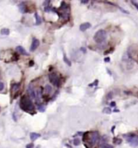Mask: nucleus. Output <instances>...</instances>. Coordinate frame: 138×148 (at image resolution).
Instances as JSON below:
<instances>
[{
  "mask_svg": "<svg viewBox=\"0 0 138 148\" xmlns=\"http://www.w3.org/2000/svg\"><path fill=\"white\" fill-rule=\"evenodd\" d=\"M20 107L23 111L28 113H35V107L33 105L32 100L28 96H22L20 101Z\"/></svg>",
  "mask_w": 138,
  "mask_h": 148,
  "instance_id": "obj_1",
  "label": "nucleus"
},
{
  "mask_svg": "<svg viewBox=\"0 0 138 148\" xmlns=\"http://www.w3.org/2000/svg\"><path fill=\"white\" fill-rule=\"evenodd\" d=\"M107 38V33L104 30H100L94 34L93 39L97 43H102Z\"/></svg>",
  "mask_w": 138,
  "mask_h": 148,
  "instance_id": "obj_2",
  "label": "nucleus"
},
{
  "mask_svg": "<svg viewBox=\"0 0 138 148\" xmlns=\"http://www.w3.org/2000/svg\"><path fill=\"white\" fill-rule=\"evenodd\" d=\"M89 138L88 141H89V144L93 147V146L95 145L97 142L99 140V134L98 132H93L90 133H85V135L84 136V138Z\"/></svg>",
  "mask_w": 138,
  "mask_h": 148,
  "instance_id": "obj_3",
  "label": "nucleus"
},
{
  "mask_svg": "<svg viewBox=\"0 0 138 148\" xmlns=\"http://www.w3.org/2000/svg\"><path fill=\"white\" fill-rule=\"evenodd\" d=\"M123 137L126 138L127 142L132 147H137L138 146V135L134 133H128V134L123 135Z\"/></svg>",
  "mask_w": 138,
  "mask_h": 148,
  "instance_id": "obj_4",
  "label": "nucleus"
},
{
  "mask_svg": "<svg viewBox=\"0 0 138 148\" xmlns=\"http://www.w3.org/2000/svg\"><path fill=\"white\" fill-rule=\"evenodd\" d=\"M49 80L53 86L59 87L60 86V78L56 73L52 72V73L49 74Z\"/></svg>",
  "mask_w": 138,
  "mask_h": 148,
  "instance_id": "obj_5",
  "label": "nucleus"
},
{
  "mask_svg": "<svg viewBox=\"0 0 138 148\" xmlns=\"http://www.w3.org/2000/svg\"><path fill=\"white\" fill-rule=\"evenodd\" d=\"M20 83H15L11 87V94L12 95V99H16L18 96V89H20Z\"/></svg>",
  "mask_w": 138,
  "mask_h": 148,
  "instance_id": "obj_6",
  "label": "nucleus"
},
{
  "mask_svg": "<svg viewBox=\"0 0 138 148\" xmlns=\"http://www.w3.org/2000/svg\"><path fill=\"white\" fill-rule=\"evenodd\" d=\"M27 90H28V94H29V96L31 97V98L36 99V90H35L34 87L33 86L32 84L28 85Z\"/></svg>",
  "mask_w": 138,
  "mask_h": 148,
  "instance_id": "obj_7",
  "label": "nucleus"
},
{
  "mask_svg": "<svg viewBox=\"0 0 138 148\" xmlns=\"http://www.w3.org/2000/svg\"><path fill=\"white\" fill-rule=\"evenodd\" d=\"M39 45H40L39 40L37 39V38H33L32 44H31V47H30V51H34V50L39 47Z\"/></svg>",
  "mask_w": 138,
  "mask_h": 148,
  "instance_id": "obj_8",
  "label": "nucleus"
},
{
  "mask_svg": "<svg viewBox=\"0 0 138 148\" xmlns=\"http://www.w3.org/2000/svg\"><path fill=\"white\" fill-rule=\"evenodd\" d=\"M16 51L19 53V54L23 55H26V56H28V53L26 51L25 48H24L23 47H21V46H18V47H16Z\"/></svg>",
  "mask_w": 138,
  "mask_h": 148,
  "instance_id": "obj_9",
  "label": "nucleus"
},
{
  "mask_svg": "<svg viewBox=\"0 0 138 148\" xmlns=\"http://www.w3.org/2000/svg\"><path fill=\"white\" fill-rule=\"evenodd\" d=\"M90 27H91V24L89 22H85V23L81 24V25H80V30H81V31H82V32H84V31L87 30Z\"/></svg>",
  "mask_w": 138,
  "mask_h": 148,
  "instance_id": "obj_10",
  "label": "nucleus"
},
{
  "mask_svg": "<svg viewBox=\"0 0 138 148\" xmlns=\"http://www.w3.org/2000/svg\"><path fill=\"white\" fill-rule=\"evenodd\" d=\"M19 8H20V11L21 13H26L28 11L27 7H26V4L25 2H22V3L19 5Z\"/></svg>",
  "mask_w": 138,
  "mask_h": 148,
  "instance_id": "obj_11",
  "label": "nucleus"
},
{
  "mask_svg": "<svg viewBox=\"0 0 138 148\" xmlns=\"http://www.w3.org/2000/svg\"><path fill=\"white\" fill-rule=\"evenodd\" d=\"M41 137V134L37 133H30V139L32 141H35L36 139H37L38 138Z\"/></svg>",
  "mask_w": 138,
  "mask_h": 148,
  "instance_id": "obj_12",
  "label": "nucleus"
},
{
  "mask_svg": "<svg viewBox=\"0 0 138 148\" xmlns=\"http://www.w3.org/2000/svg\"><path fill=\"white\" fill-rule=\"evenodd\" d=\"M34 17H35V20H36V25H40L41 23H42V19H41L40 16L38 15L37 12L34 13Z\"/></svg>",
  "mask_w": 138,
  "mask_h": 148,
  "instance_id": "obj_13",
  "label": "nucleus"
},
{
  "mask_svg": "<svg viewBox=\"0 0 138 148\" xmlns=\"http://www.w3.org/2000/svg\"><path fill=\"white\" fill-rule=\"evenodd\" d=\"M0 33H1L2 35H6V36H8V35H9V33H10V30H9L8 29H7V28L2 29L1 31H0Z\"/></svg>",
  "mask_w": 138,
  "mask_h": 148,
  "instance_id": "obj_14",
  "label": "nucleus"
},
{
  "mask_svg": "<svg viewBox=\"0 0 138 148\" xmlns=\"http://www.w3.org/2000/svg\"><path fill=\"white\" fill-rule=\"evenodd\" d=\"M52 91V87L50 86V85H46V86H45V94H49L51 93Z\"/></svg>",
  "mask_w": 138,
  "mask_h": 148,
  "instance_id": "obj_15",
  "label": "nucleus"
},
{
  "mask_svg": "<svg viewBox=\"0 0 138 148\" xmlns=\"http://www.w3.org/2000/svg\"><path fill=\"white\" fill-rule=\"evenodd\" d=\"M37 109L40 111L43 112V111H45V110H46V107H45V105H43V104H42V103H38L37 104Z\"/></svg>",
  "mask_w": 138,
  "mask_h": 148,
  "instance_id": "obj_16",
  "label": "nucleus"
},
{
  "mask_svg": "<svg viewBox=\"0 0 138 148\" xmlns=\"http://www.w3.org/2000/svg\"><path fill=\"white\" fill-rule=\"evenodd\" d=\"M100 148H114V147L106 142V143H102V144H101Z\"/></svg>",
  "mask_w": 138,
  "mask_h": 148,
  "instance_id": "obj_17",
  "label": "nucleus"
},
{
  "mask_svg": "<svg viewBox=\"0 0 138 148\" xmlns=\"http://www.w3.org/2000/svg\"><path fill=\"white\" fill-rule=\"evenodd\" d=\"M64 61L66 63V64L68 65V66H71L72 65V64H71V62H70V60L67 59V55H66V54H64Z\"/></svg>",
  "mask_w": 138,
  "mask_h": 148,
  "instance_id": "obj_18",
  "label": "nucleus"
},
{
  "mask_svg": "<svg viewBox=\"0 0 138 148\" xmlns=\"http://www.w3.org/2000/svg\"><path fill=\"white\" fill-rule=\"evenodd\" d=\"M103 113H106V114H110L111 113V109L110 108H105L103 109Z\"/></svg>",
  "mask_w": 138,
  "mask_h": 148,
  "instance_id": "obj_19",
  "label": "nucleus"
},
{
  "mask_svg": "<svg viewBox=\"0 0 138 148\" xmlns=\"http://www.w3.org/2000/svg\"><path fill=\"white\" fill-rule=\"evenodd\" d=\"M80 142H81V141H80L79 138H75L73 140V144L75 146H78L80 144Z\"/></svg>",
  "mask_w": 138,
  "mask_h": 148,
  "instance_id": "obj_20",
  "label": "nucleus"
},
{
  "mask_svg": "<svg viewBox=\"0 0 138 148\" xmlns=\"http://www.w3.org/2000/svg\"><path fill=\"white\" fill-rule=\"evenodd\" d=\"M3 89H4V84H3V82L0 81V91H2Z\"/></svg>",
  "mask_w": 138,
  "mask_h": 148,
  "instance_id": "obj_21",
  "label": "nucleus"
},
{
  "mask_svg": "<svg viewBox=\"0 0 138 148\" xmlns=\"http://www.w3.org/2000/svg\"><path fill=\"white\" fill-rule=\"evenodd\" d=\"M113 50H114V48H112V49H111V48H110V50H106V51H105V52H104V55H107V54H109V53L112 52Z\"/></svg>",
  "mask_w": 138,
  "mask_h": 148,
  "instance_id": "obj_22",
  "label": "nucleus"
},
{
  "mask_svg": "<svg viewBox=\"0 0 138 148\" xmlns=\"http://www.w3.org/2000/svg\"><path fill=\"white\" fill-rule=\"evenodd\" d=\"M98 83V80H95V81H94L93 84H89V86H97Z\"/></svg>",
  "mask_w": 138,
  "mask_h": 148,
  "instance_id": "obj_23",
  "label": "nucleus"
},
{
  "mask_svg": "<svg viewBox=\"0 0 138 148\" xmlns=\"http://www.w3.org/2000/svg\"><path fill=\"white\" fill-rule=\"evenodd\" d=\"M26 148H33V143H30L26 146Z\"/></svg>",
  "mask_w": 138,
  "mask_h": 148,
  "instance_id": "obj_24",
  "label": "nucleus"
},
{
  "mask_svg": "<svg viewBox=\"0 0 138 148\" xmlns=\"http://www.w3.org/2000/svg\"><path fill=\"white\" fill-rule=\"evenodd\" d=\"M114 142L116 143V144H120V143H121V140L120 139L115 140H115H114Z\"/></svg>",
  "mask_w": 138,
  "mask_h": 148,
  "instance_id": "obj_25",
  "label": "nucleus"
},
{
  "mask_svg": "<svg viewBox=\"0 0 138 148\" xmlns=\"http://www.w3.org/2000/svg\"><path fill=\"white\" fill-rule=\"evenodd\" d=\"M110 57H106V58H105V59H104V61H105L106 63H108V62H110Z\"/></svg>",
  "mask_w": 138,
  "mask_h": 148,
  "instance_id": "obj_26",
  "label": "nucleus"
},
{
  "mask_svg": "<svg viewBox=\"0 0 138 148\" xmlns=\"http://www.w3.org/2000/svg\"><path fill=\"white\" fill-rule=\"evenodd\" d=\"M132 4H133V5H134V6L136 7V8H137V10H138V4H137V3H136L135 2H132Z\"/></svg>",
  "mask_w": 138,
  "mask_h": 148,
  "instance_id": "obj_27",
  "label": "nucleus"
},
{
  "mask_svg": "<svg viewBox=\"0 0 138 148\" xmlns=\"http://www.w3.org/2000/svg\"><path fill=\"white\" fill-rule=\"evenodd\" d=\"M33 64H34V63H33V60H30V62H29V66H33Z\"/></svg>",
  "mask_w": 138,
  "mask_h": 148,
  "instance_id": "obj_28",
  "label": "nucleus"
},
{
  "mask_svg": "<svg viewBox=\"0 0 138 148\" xmlns=\"http://www.w3.org/2000/svg\"><path fill=\"white\" fill-rule=\"evenodd\" d=\"M110 106L115 107V102H112V103H110Z\"/></svg>",
  "mask_w": 138,
  "mask_h": 148,
  "instance_id": "obj_29",
  "label": "nucleus"
},
{
  "mask_svg": "<svg viewBox=\"0 0 138 148\" xmlns=\"http://www.w3.org/2000/svg\"><path fill=\"white\" fill-rule=\"evenodd\" d=\"M81 3H88L89 1H88V0H86V1H81Z\"/></svg>",
  "mask_w": 138,
  "mask_h": 148,
  "instance_id": "obj_30",
  "label": "nucleus"
}]
</instances>
